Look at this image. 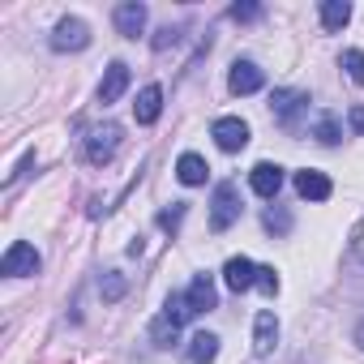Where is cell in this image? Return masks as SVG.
Listing matches in <instances>:
<instances>
[{"label": "cell", "mask_w": 364, "mask_h": 364, "mask_svg": "<svg viewBox=\"0 0 364 364\" xmlns=\"http://www.w3.org/2000/svg\"><path fill=\"white\" fill-rule=\"evenodd\" d=\"M266 228H270V232H279V236H283V232H287V228H291V215H283V210H266Z\"/></svg>", "instance_id": "25"}, {"label": "cell", "mask_w": 364, "mask_h": 364, "mask_svg": "<svg viewBox=\"0 0 364 364\" xmlns=\"http://www.w3.org/2000/svg\"><path fill=\"white\" fill-rule=\"evenodd\" d=\"M0 270H5L9 279L39 274V253H35V245H26V240H14V245H9V253H5V262H0Z\"/></svg>", "instance_id": "3"}, {"label": "cell", "mask_w": 364, "mask_h": 364, "mask_svg": "<svg viewBox=\"0 0 364 364\" xmlns=\"http://www.w3.org/2000/svg\"><path fill=\"white\" fill-rule=\"evenodd\" d=\"M180 219H185V206L163 210V215H159V228H163V232H176V228H180Z\"/></svg>", "instance_id": "26"}, {"label": "cell", "mask_w": 364, "mask_h": 364, "mask_svg": "<svg viewBox=\"0 0 364 364\" xmlns=\"http://www.w3.org/2000/svg\"><path fill=\"white\" fill-rule=\"evenodd\" d=\"M249 185H253L257 198H274V193L283 189V167H279V163H257V167L249 171Z\"/></svg>", "instance_id": "7"}, {"label": "cell", "mask_w": 364, "mask_h": 364, "mask_svg": "<svg viewBox=\"0 0 364 364\" xmlns=\"http://www.w3.org/2000/svg\"><path fill=\"white\" fill-rule=\"evenodd\" d=\"M270 107H274V116H279V120L291 129V124H296V116L309 107V95H304V90H274Z\"/></svg>", "instance_id": "8"}, {"label": "cell", "mask_w": 364, "mask_h": 364, "mask_svg": "<svg viewBox=\"0 0 364 364\" xmlns=\"http://www.w3.org/2000/svg\"><path fill=\"white\" fill-rule=\"evenodd\" d=\"M228 86H232V95H253V90H262V86H266V73H262L253 60H236V65H232Z\"/></svg>", "instance_id": "6"}, {"label": "cell", "mask_w": 364, "mask_h": 364, "mask_svg": "<svg viewBox=\"0 0 364 364\" xmlns=\"http://www.w3.org/2000/svg\"><path fill=\"white\" fill-rule=\"evenodd\" d=\"M347 120H351V129H355V133H364V107H351V116H347Z\"/></svg>", "instance_id": "29"}, {"label": "cell", "mask_w": 364, "mask_h": 364, "mask_svg": "<svg viewBox=\"0 0 364 364\" xmlns=\"http://www.w3.org/2000/svg\"><path fill=\"white\" fill-rule=\"evenodd\" d=\"M171 43H176V31H171V26H163V31H159V39H154V52H167Z\"/></svg>", "instance_id": "28"}, {"label": "cell", "mask_w": 364, "mask_h": 364, "mask_svg": "<svg viewBox=\"0 0 364 364\" xmlns=\"http://www.w3.org/2000/svg\"><path fill=\"white\" fill-rule=\"evenodd\" d=\"M124 90H129V65H124V60H112V65H107V73H103L99 99H103V103H116Z\"/></svg>", "instance_id": "11"}, {"label": "cell", "mask_w": 364, "mask_h": 364, "mask_svg": "<svg viewBox=\"0 0 364 364\" xmlns=\"http://www.w3.org/2000/svg\"><path fill=\"white\" fill-rule=\"evenodd\" d=\"M215 141H219V150H228V154H236V150H245L249 146V124L240 120V116H223V120H215Z\"/></svg>", "instance_id": "5"}, {"label": "cell", "mask_w": 364, "mask_h": 364, "mask_svg": "<svg viewBox=\"0 0 364 364\" xmlns=\"http://www.w3.org/2000/svg\"><path fill=\"white\" fill-rule=\"evenodd\" d=\"M274 343H279V321H274L270 309H262L257 321H253V351H257V355H270Z\"/></svg>", "instance_id": "10"}, {"label": "cell", "mask_w": 364, "mask_h": 364, "mask_svg": "<svg viewBox=\"0 0 364 364\" xmlns=\"http://www.w3.org/2000/svg\"><path fill=\"white\" fill-rule=\"evenodd\" d=\"M343 69H347V77L355 82V86H364V52H343Z\"/></svg>", "instance_id": "21"}, {"label": "cell", "mask_w": 364, "mask_h": 364, "mask_svg": "<svg viewBox=\"0 0 364 364\" xmlns=\"http://www.w3.org/2000/svg\"><path fill=\"white\" fill-rule=\"evenodd\" d=\"M351 22V5H347V0H326V5H321V26L326 31H343Z\"/></svg>", "instance_id": "18"}, {"label": "cell", "mask_w": 364, "mask_h": 364, "mask_svg": "<svg viewBox=\"0 0 364 364\" xmlns=\"http://www.w3.org/2000/svg\"><path fill=\"white\" fill-rule=\"evenodd\" d=\"M351 253H355V257H360V262H364V228H360V232H355V240H351Z\"/></svg>", "instance_id": "30"}, {"label": "cell", "mask_w": 364, "mask_h": 364, "mask_svg": "<svg viewBox=\"0 0 364 364\" xmlns=\"http://www.w3.org/2000/svg\"><path fill=\"white\" fill-rule=\"evenodd\" d=\"M232 18L236 22H253V18H262V5H232Z\"/></svg>", "instance_id": "27"}, {"label": "cell", "mask_w": 364, "mask_h": 364, "mask_svg": "<svg viewBox=\"0 0 364 364\" xmlns=\"http://www.w3.org/2000/svg\"><path fill=\"white\" fill-rule=\"evenodd\" d=\"M296 193L309 202H326L330 198V180L321 171H296Z\"/></svg>", "instance_id": "14"}, {"label": "cell", "mask_w": 364, "mask_h": 364, "mask_svg": "<svg viewBox=\"0 0 364 364\" xmlns=\"http://www.w3.org/2000/svg\"><path fill=\"white\" fill-rule=\"evenodd\" d=\"M189 309L193 313H206V309H215L219 304V296H215V279L210 274H193V283H189Z\"/></svg>", "instance_id": "13"}, {"label": "cell", "mask_w": 364, "mask_h": 364, "mask_svg": "<svg viewBox=\"0 0 364 364\" xmlns=\"http://www.w3.org/2000/svg\"><path fill=\"white\" fill-rule=\"evenodd\" d=\"M236 219H240V198H236L232 180H223V185L215 189V202H210V228L215 232H228Z\"/></svg>", "instance_id": "2"}, {"label": "cell", "mask_w": 364, "mask_h": 364, "mask_svg": "<svg viewBox=\"0 0 364 364\" xmlns=\"http://www.w3.org/2000/svg\"><path fill=\"white\" fill-rule=\"evenodd\" d=\"M52 48L56 52H82V48H90V26L82 18H65L56 26V35H52Z\"/></svg>", "instance_id": "4"}, {"label": "cell", "mask_w": 364, "mask_h": 364, "mask_svg": "<svg viewBox=\"0 0 364 364\" xmlns=\"http://www.w3.org/2000/svg\"><path fill=\"white\" fill-rule=\"evenodd\" d=\"M99 291H103V300H107V304H116V300H120V296L129 291V283H124L120 274H103V283H99Z\"/></svg>", "instance_id": "20"}, {"label": "cell", "mask_w": 364, "mask_h": 364, "mask_svg": "<svg viewBox=\"0 0 364 364\" xmlns=\"http://www.w3.org/2000/svg\"><path fill=\"white\" fill-rule=\"evenodd\" d=\"M206 159L202 154H180L176 163V176H180V185H206Z\"/></svg>", "instance_id": "16"}, {"label": "cell", "mask_w": 364, "mask_h": 364, "mask_svg": "<svg viewBox=\"0 0 364 364\" xmlns=\"http://www.w3.org/2000/svg\"><path fill=\"white\" fill-rule=\"evenodd\" d=\"M116 150H120V124H95L90 129V137H86V159L95 163V167H103V163H112L116 159Z\"/></svg>", "instance_id": "1"}, {"label": "cell", "mask_w": 364, "mask_h": 364, "mask_svg": "<svg viewBox=\"0 0 364 364\" xmlns=\"http://www.w3.org/2000/svg\"><path fill=\"white\" fill-rule=\"evenodd\" d=\"M159 112H163V90H159V86H146V90L137 95V103H133L137 124H154V120H159Z\"/></svg>", "instance_id": "15"}, {"label": "cell", "mask_w": 364, "mask_h": 364, "mask_svg": "<svg viewBox=\"0 0 364 364\" xmlns=\"http://www.w3.org/2000/svg\"><path fill=\"white\" fill-rule=\"evenodd\" d=\"M257 287H262L266 296L279 291V274H274V266H257Z\"/></svg>", "instance_id": "24"}, {"label": "cell", "mask_w": 364, "mask_h": 364, "mask_svg": "<svg viewBox=\"0 0 364 364\" xmlns=\"http://www.w3.org/2000/svg\"><path fill=\"white\" fill-rule=\"evenodd\" d=\"M355 343H360V347H364V321H360V326H355Z\"/></svg>", "instance_id": "31"}, {"label": "cell", "mask_w": 364, "mask_h": 364, "mask_svg": "<svg viewBox=\"0 0 364 364\" xmlns=\"http://www.w3.org/2000/svg\"><path fill=\"white\" fill-rule=\"evenodd\" d=\"M313 137H317L321 146H334V141H338V120H334V116H321L317 129H313Z\"/></svg>", "instance_id": "22"}, {"label": "cell", "mask_w": 364, "mask_h": 364, "mask_svg": "<svg viewBox=\"0 0 364 364\" xmlns=\"http://www.w3.org/2000/svg\"><path fill=\"white\" fill-rule=\"evenodd\" d=\"M176 334H180V326H176V321H167V317H159V321H154V343H159V347H171V343H176Z\"/></svg>", "instance_id": "23"}, {"label": "cell", "mask_w": 364, "mask_h": 364, "mask_svg": "<svg viewBox=\"0 0 364 364\" xmlns=\"http://www.w3.org/2000/svg\"><path fill=\"white\" fill-rule=\"evenodd\" d=\"M223 283H228L232 291H249V287H257V266H253L249 257H232V262L223 266Z\"/></svg>", "instance_id": "9"}, {"label": "cell", "mask_w": 364, "mask_h": 364, "mask_svg": "<svg viewBox=\"0 0 364 364\" xmlns=\"http://www.w3.org/2000/svg\"><path fill=\"white\" fill-rule=\"evenodd\" d=\"M215 355H219V338H215L210 330H202V334L189 338V360H193V364H210Z\"/></svg>", "instance_id": "17"}, {"label": "cell", "mask_w": 364, "mask_h": 364, "mask_svg": "<svg viewBox=\"0 0 364 364\" xmlns=\"http://www.w3.org/2000/svg\"><path fill=\"white\" fill-rule=\"evenodd\" d=\"M163 317H167V321H176V326H185V321H189V317H198V313L189 309V296H167Z\"/></svg>", "instance_id": "19"}, {"label": "cell", "mask_w": 364, "mask_h": 364, "mask_svg": "<svg viewBox=\"0 0 364 364\" xmlns=\"http://www.w3.org/2000/svg\"><path fill=\"white\" fill-rule=\"evenodd\" d=\"M116 31H120L124 39H137V35L146 31V5H137V0L120 5V9H116Z\"/></svg>", "instance_id": "12"}]
</instances>
